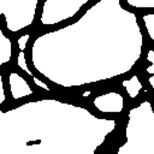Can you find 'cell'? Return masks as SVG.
Listing matches in <instances>:
<instances>
[{
  "instance_id": "obj_7",
  "label": "cell",
  "mask_w": 154,
  "mask_h": 154,
  "mask_svg": "<svg viewBox=\"0 0 154 154\" xmlns=\"http://www.w3.org/2000/svg\"><path fill=\"white\" fill-rule=\"evenodd\" d=\"M0 90H1V96H0V103H4L5 101V88H4V79L0 76Z\"/></svg>"
},
{
  "instance_id": "obj_1",
  "label": "cell",
  "mask_w": 154,
  "mask_h": 154,
  "mask_svg": "<svg viewBox=\"0 0 154 154\" xmlns=\"http://www.w3.org/2000/svg\"><path fill=\"white\" fill-rule=\"evenodd\" d=\"M95 107L106 113H119L123 111L124 100L119 93H107L97 96L94 100Z\"/></svg>"
},
{
  "instance_id": "obj_8",
  "label": "cell",
  "mask_w": 154,
  "mask_h": 154,
  "mask_svg": "<svg viewBox=\"0 0 154 154\" xmlns=\"http://www.w3.org/2000/svg\"><path fill=\"white\" fill-rule=\"evenodd\" d=\"M32 81L35 82V84H36V85H38V87H41V88H43L45 90H49V88H48V87H47V85H46V84H45L42 81L37 79L36 77H34V78H32Z\"/></svg>"
},
{
  "instance_id": "obj_6",
  "label": "cell",
  "mask_w": 154,
  "mask_h": 154,
  "mask_svg": "<svg viewBox=\"0 0 154 154\" xmlns=\"http://www.w3.org/2000/svg\"><path fill=\"white\" fill-rule=\"evenodd\" d=\"M147 60L150 61V65L146 69V71L149 75H154V51L153 49H149L147 52Z\"/></svg>"
},
{
  "instance_id": "obj_2",
  "label": "cell",
  "mask_w": 154,
  "mask_h": 154,
  "mask_svg": "<svg viewBox=\"0 0 154 154\" xmlns=\"http://www.w3.org/2000/svg\"><path fill=\"white\" fill-rule=\"evenodd\" d=\"M10 88H11V95L13 99H20L25 95H30L34 91L26 83V81L20 77L18 73L12 72L10 73Z\"/></svg>"
},
{
  "instance_id": "obj_4",
  "label": "cell",
  "mask_w": 154,
  "mask_h": 154,
  "mask_svg": "<svg viewBox=\"0 0 154 154\" xmlns=\"http://www.w3.org/2000/svg\"><path fill=\"white\" fill-rule=\"evenodd\" d=\"M122 84L125 87L126 93L129 94V96H130L131 99H135V97L138 95L140 90L142 89V83L140 82V79H138L137 76H132L130 79L123 81Z\"/></svg>"
},
{
  "instance_id": "obj_3",
  "label": "cell",
  "mask_w": 154,
  "mask_h": 154,
  "mask_svg": "<svg viewBox=\"0 0 154 154\" xmlns=\"http://www.w3.org/2000/svg\"><path fill=\"white\" fill-rule=\"evenodd\" d=\"M0 47H1V52H0V64L4 65L7 61L11 60V55H12V43L10 41V38H7L4 34V31H0Z\"/></svg>"
},
{
  "instance_id": "obj_5",
  "label": "cell",
  "mask_w": 154,
  "mask_h": 154,
  "mask_svg": "<svg viewBox=\"0 0 154 154\" xmlns=\"http://www.w3.org/2000/svg\"><path fill=\"white\" fill-rule=\"evenodd\" d=\"M25 49H19V53H18V55H17V64H18V66L23 70V71H25L29 76H31V78H34L35 76L32 75V72L28 69V65H26V61H25V52H24Z\"/></svg>"
},
{
  "instance_id": "obj_9",
  "label": "cell",
  "mask_w": 154,
  "mask_h": 154,
  "mask_svg": "<svg viewBox=\"0 0 154 154\" xmlns=\"http://www.w3.org/2000/svg\"><path fill=\"white\" fill-rule=\"evenodd\" d=\"M148 82H149V84L153 87V89H154V75H152L149 78H148Z\"/></svg>"
}]
</instances>
